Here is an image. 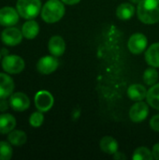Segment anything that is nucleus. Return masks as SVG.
Listing matches in <instances>:
<instances>
[{
  "label": "nucleus",
  "mask_w": 159,
  "mask_h": 160,
  "mask_svg": "<svg viewBox=\"0 0 159 160\" xmlns=\"http://www.w3.org/2000/svg\"><path fill=\"white\" fill-rule=\"evenodd\" d=\"M152 153H153L154 158L157 160H159V143H157L156 145H154Z\"/></svg>",
  "instance_id": "28"
},
{
  "label": "nucleus",
  "mask_w": 159,
  "mask_h": 160,
  "mask_svg": "<svg viewBox=\"0 0 159 160\" xmlns=\"http://www.w3.org/2000/svg\"><path fill=\"white\" fill-rule=\"evenodd\" d=\"M3 69L10 74H18L24 68V61L22 57L12 54L5 55L2 60Z\"/></svg>",
  "instance_id": "4"
},
{
  "label": "nucleus",
  "mask_w": 159,
  "mask_h": 160,
  "mask_svg": "<svg viewBox=\"0 0 159 160\" xmlns=\"http://www.w3.org/2000/svg\"><path fill=\"white\" fill-rule=\"evenodd\" d=\"M147 64L154 68H159V42L152 44L145 52Z\"/></svg>",
  "instance_id": "15"
},
{
  "label": "nucleus",
  "mask_w": 159,
  "mask_h": 160,
  "mask_svg": "<svg viewBox=\"0 0 159 160\" xmlns=\"http://www.w3.org/2000/svg\"><path fill=\"white\" fill-rule=\"evenodd\" d=\"M7 140L11 145L22 146L26 142L27 137H26V134L22 130H12L11 132L8 133Z\"/></svg>",
  "instance_id": "21"
},
{
  "label": "nucleus",
  "mask_w": 159,
  "mask_h": 160,
  "mask_svg": "<svg viewBox=\"0 0 159 160\" xmlns=\"http://www.w3.org/2000/svg\"><path fill=\"white\" fill-rule=\"evenodd\" d=\"M147 44H148L147 38L143 34L135 33L129 38L127 42V47L128 50L133 54H141L147 48Z\"/></svg>",
  "instance_id": "5"
},
{
  "label": "nucleus",
  "mask_w": 159,
  "mask_h": 160,
  "mask_svg": "<svg viewBox=\"0 0 159 160\" xmlns=\"http://www.w3.org/2000/svg\"><path fill=\"white\" fill-rule=\"evenodd\" d=\"M133 160H152L154 158L153 153L146 147H139L134 151Z\"/></svg>",
  "instance_id": "23"
},
{
  "label": "nucleus",
  "mask_w": 159,
  "mask_h": 160,
  "mask_svg": "<svg viewBox=\"0 0 159 160\" xmlns=\"http://www.w3.org/2000/svg\"><path fill=\"white\" fill-rule=\"evenodd\" d=\"M65 14V6L59 0H49L41 9V17L44 22L53 23L60 21Z\"/></svg>",
  "instance_id": "2"
},
{
  "label": "nucleus",
  "mask_w": 159,
  "mask_h": 160,
  "mask_svg": "<svg viewBox=\"0 0 159 160\" xmlns=\"http://www.w3.org/2000/svg\"><path fill=\"white\" fill-rule=\"evenodd\" d=\"M53 97L48 91H39L35 96V105L42 112H48L53 105Z\"/></svg>",
  "instance_id": "7"
},
{
  "label": "nucleus",
  "mask_w": 159,
  "mask_h": 160,
  "mask_svg": "<svg viewBox=\"0 0 159 160\" xmlns=\"http://www.w3.org/2000/svg\"><path fill=\"white\" fill-rule=\"evenodd\" d=\"M142 1V0H130V2H131V3H133V4H137V5H138V4H140Z\"/></svg>",
  "instance_id": "31"
},
{
  "label": "nucleus",
  "mask_w": 159,
  "mask_h": 160,
  "mask_svg": "<svg viewBox=\"0 0 159 160\" xmlns=\"http://www.w3.org/2000/svg\"><path fill=\"white\" fill-rule=\"evenodd\" d=\"M22 38V33L16 27L8 26L1 34L2 42L8 46H15L21 43Z\"/></svg>",
  "instance_id": "6"
},
{
  "label": "nucleus",
  "mask_w": 159,
  "mask_h": 160,
  "mask_svg": "<svg viewBox=\"0 0 159 160\" xmlns=\"http://www.w3.org/2000/svg\"><path fill=\"white\" fill-rule=\"evenodd\" d=\"M113 158H114V159H126V156H125L123 153L116 152V153L113 155Z\"/></svg>",
  "instance_id": "29"
},
{
  "label": "nucleus",
  "mask_w": 159,
  "mask_h": 160,
  "mask_svg": "<svg viewBox=\"0 0 159 160\" xmlns=\"http://www.w3.org/2000/svg\"><path fill=\"white\" fill-rule=\"evenodd\" d=\"M38 32H39V25L34 20H29L26 22H24L22 28V36L28 39L35 38L37 36Z\"/></svg>",
  "instance_id": "17"
},
{
  "label": "nucleus",
  "mask_w": 159,
  "mask_h": 160,
  "mask_svg": "<svg viewBox=\"0 0 159 160\" xmlns=\"http://www.w3.org/2000/svg\"><path fill=\"white\" fill-rule=\"evenodd\" d=\"M10 106V103L6 98H0V112L7 111Z\"/></svg>",
  "instance_id": "27"
},
{
  "label": "nucleus",
  "mask_w": 159,
  "mask_h": 160,
  "mask_svg": "<svg viewBox=\"0 0 159 160\" xmlns=\"http://www.w3.org/2000/svg\"><path fill=\"white\" fill-rule=\"evenodd\" d=\"M58 60L53 56H44L40 58L37 64L38 72L42 74H51L58 68Z\"/></svg>",
  "instance_id": "10"
},
{
  "label": "nucleus",
  "mask_w": 159,
  "mask_h": 160,
  "mask_svg": "<svg viewBox=\"0 0 159 160\" xmlns=\"http://www.w3.org/2000/svg\"><path fill=\"white\" fill-rule=\"evenodd\" d=\"M1 56H2V54H1V52H0V60H1Z\"/></svg>",
  "instance_id": "33"
},
{
  "label": "nucleus",
  "mask_w": 159,
  "mask_h": 160,
  "mask_svg": "<svg viewBox=\"0 0 159 160\" xmlns=\"http://www.w3.org/2000/svg\"><path fill=\"white\" fill-rule=\"evenodd\" d=\"M4 53H5V55H7L8 52H7V50H2V52H1V54H2V55H4Z\"/></svg>",
  "instance_id": "32"
},
{
  "label": "nucleus",
  "mask_w": 159,
  "mask_h": 160,
  "mask_svg": "<svg viewBox=\"0 0 159 160\" xmlns=\"http://www.w3.org/2000/svg\"><path fill=\"white\" fill-rule=\"evenodd\" d=\"M16 8L20 16L27 20H32L40 12L41 2L40 0H18Z\"/></svg>",
  "instance_id": "3"
},
{
  "label": "nucleus",
  "mask_w": 159,
  "mask_h": 160,
  "mask_svg": "<svg viewBox=\"0 0 159 160\" xmlns=\"http://www.w3.org/2000/svg\"><path fill=\"white\" fill-rule=\"evenodd\" d=\"M127 96L133 101H142L146 98L147 90L140 83L131 84L127 89Z\"/></svg>",
  "instance_id": "14"
},
{
  "label": "nucleus",
  "mask_w": 159,
  "mask_h": 160,
  "mask_svg": "<svg viewBox=\"0 0 159 160\" xmlns=\"http://www.w3.org/2000/svg\"><path fill=\"white\" fill-rule=\"evenodd\" d=\"M135 8L130 3H123L118 6L116 9V15L120 20H130L135 14Z\"/></svg>",
  "instance_id": "19"
},
{
  "label": "nucleus",
  "mask_w": 159,
  "mask_h": 160,
  "mask_svg": "<svg viewBox=\"0 0 159 160\" xmlns=\"http://www.w3.org/2000/svg\"><path fill=\"white\" fill-rule=\"evenodd\" d=\"M19 12L10 7L0 8V24L6 27L16 24L19 21Z\"/></svg>",
  "instance_id": "9"
},
{
  "label": "nucleus",
  "mask_w": 159,
  "mask_h": 160,
  "mask_svg": "<svg viewBox=\"0 0 159 160\" xmlns=\"http://www.w3.org/2000/svg\"><path fill=\"white\" fill-rule=\"evenodd\" d=\"M150 127L154 131L159 132V114H157V115H155V116H153L151 118Z\"/></svg>",
  "instance_id": "26"
},
{
  "label": "nucleus",
  "mask_w": 159,
  "mask_h": 160,
  "mask_svg": "<svg viewBox=\"0 0 159 160\" xmlns=\"http://www.w3.org/2000/svg\"><path fill=\"white\" fill-rule=\"evenodd\" d=\"M11 144L7 142H0V160H9L12 158Z\"/></svg>",
  "instance_id": "24"
},
{
  "label": "nucleus",
  "mask_w": 159,
  "mask_h": 160,
  "mask_svg": "<svg viewBox=\"0 0 159 160\" xmlns=\"http://www.w3.org/2000/svg\"><path fill=\"white\" fill-rule=\"evenodd\" d=\"M138 18L145 24H154L159 22V0H142L138 4Z\"/></svg>",
  "instance_id": "1"
},
{
  "label": "nucleus",
  "mask_w": 159,
  "mask_h": 160,
  "mask_svg": "<svg viewBox=\"0 0 159 160\" xmlns=\"http://www.w3.org/2000/svg\"><path fill=\"white\" fill-rule=\"evenodd\" d=\"M146 99L147 103L152 108L159 111V83L151 86V88L147 91Z\"/></svg>",
  "instance_id": "20"
},
{
  "label": "nucleus",
  "mask_w": 159,
  "mask_h": 160,
  "mask_svg": "<svg viewBox=\"0 0 159 160\" xmlns=\"http://www.w3.org/2000/svg\"><path fill=\"white\" fill-rule=\"evenodd\" d=\"M14 90L13 80L5 73H0V98H7Z\"/></svg>",
  "instance_id": "13"
},
{
  "label": "nucleus",
  "mask_w": 159,
  "mask_h": 160,
  "mask_svg": "<svg viewBox=\"0 0 159 160\" xmlns=\"http://www.w3.org/2000/svg\"><path fill=\"white\" fill-rule=\"evenodd\" d=\"M149 114V107L146 103L142 101H137L130 111H129V117L132 122L134 123H141L147 118Z\"/></svg>",
  "instance_id": "8"
},
{
  "label": "nucleus",
  "mask_w": 159,
  "mask_h": 160,
  "mask_svg": "<svg viewBox=\"0 0 159 160\" xmlns=\"http://www.w3.org/2000/svg\"><path fill=\"white\" fill-rule=\"evenodd\" d=\"M159 74L157 70L156 69V68H147L144 73H143V82L147 84V85H154L157 83V82L158 81Z\"/></svg>",
  "instance_id": "22"
},
{
  "label": "nucleus",
  "mask_w": 159,
  "mask_h": 160,
  "mask_svg": "<svg viewBox=\"0 0 159 160\" xmlns=\"http://www.w3.org/2000/svg\"><path fill=\"white\" fill-rule=\"evenodd\" d=\"M16 127V119L9 113L0 115V133L8 134Z\"/></svg>",
  "instance_id": "16"
},
{
  "label": "nucleus",
  "mask_w": 159,
  "mask_h": 160,
  "mask_svg": "<svg viewBox=\"0 0 159 160\" xmlns=\"http://www.w3.org/2000/svg\"><path fill=\"white\" fill-rule=\"evenodd\" d=\"M81 0H62L63 3L67 4V5H76L80 2Z\"/></svg>",
  "instance_id": "30"
},
{
  "label": "nucleus",
  "mask_w": 159,
  "mask_h": 160,
  "mask_svg": "<svg viewBox=\"0 0 159 160\" xmlns=\"http://www.w3.org/2000/svg\"><path fill=\"white\" fill-rule=\"evenodd\" d=\"M101 150L108 155H114L118 151V143L115 139L110 136H105L99 142Z\"/></svg>",
  "instance_id": "18"
},
{
  "label": "nucleus",
  "mask_w": 159,
  "mask_h": 160,
  "mask_svg": "<svg viewBox=\"0 0 159 160\" xmlns=\"http://www.w3.org/2000/svg\"><path fill=\"white\" fill-rule=\"evenodd\" d=\"M48 49L52 55L58 57L63 55L66 50V43L63 38L59 36H53L50 38L48 43Z\"/></svg>",
  "instance_id": "12"
},
{
  "label": "nucleus",
  "mask_w": 159,
  "mask_h": 160,
  "mask_svg": "<svg viewBox=\"0 0 159 160\" xmlns=\"http://www.w3.org/2000/svg\"><path fill=\"white\" fill-rule=\"evenodd\" d=\"M9 103L10 107L16 112H23L27 110L30 106L29 98L22 92L14 93L10 97Z\"/></svg>",
  "instance_id": "11"
},
{
  "label": "nucleus",
  "mask_w": 159,
  "mask_h": 160,
  "mask_svg": "<svg viewBox=\"0 0 159 160\" xmlns=\"http://www.w3.org/2000/svg\"><path fill=\"white\" fill-rule=\"evenodd\" d=\"M44 121V116L42 114V112H33L29 118V123L32 127L34 128H38L43 124Z\"/></svg>",
  "instance_id": "25"
}]
</instances>
